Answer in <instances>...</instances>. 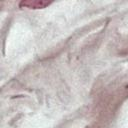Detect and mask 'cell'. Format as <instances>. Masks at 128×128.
<instances>
[{"mask_svg": "<svg viewBox=\"0 0 128 128\" xmlns=\"http://www.w3.org/2000/svg\"><path fill=\"white\" fill-rule=\"evenodd\" d=\"M48 2H40V1H34V2H22L21 5L28 6L30 8H43L46 5H48Z\"/></svg>", "mask_w": 128, "mask_h": 128, "instance_id": "obj_1", "label": "cell"}]
</instances>
